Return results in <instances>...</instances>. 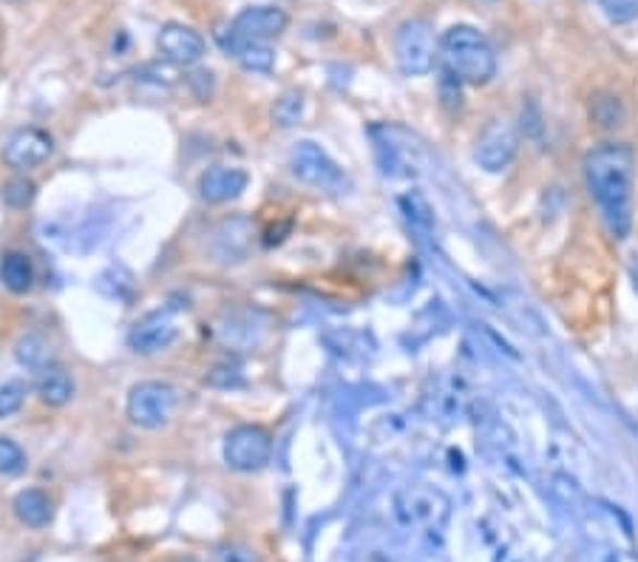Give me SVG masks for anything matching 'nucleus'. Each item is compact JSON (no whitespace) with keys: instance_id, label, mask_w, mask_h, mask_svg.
<instances>
[{"instance_id":"nucleus-22","label":"nucleus","mask_w":638,"mask_h":562,"mask_svg":"<svg viewBox=\"0 0 638 562\" xmlns=\"http://www.w3.org/2000/svg\"><path fill=\"white\" fill-rule=\"evenodd\" d=\"M35 196H37V185L32 180H26V176H17V180L3 185V203H7L9 208H15V210L29 208V205L35 203Z\"/></svg>"},{"instance_id":"nucleus-4","label":"nucleus","mask_w":638,"mask_h":562,"mask_svg":"<svg viewBox=\"0 0 638 562\" xmlns=\"http://www.w3.org/2000/svg\"><path fill=\"white\" fill-rule=\"evenodd\" d=\"M173 410H176V390L171 383L162 381H139L137 387H131L128 401H125L131 424L148 429V432H157V429L168 426V420L173 418Z\"/></svg>"},{"instance_id":"nucleus-27","label":"nucleus","mask_w":638,"mask_h":562,"mask_svg":"<svg viewBox=\"0 0 638 562\" xmlns=\"http://www.w3.org/2000/svg\"><path fill=\"white\" fill-rule=\"evenodd\" d=\"M210 387H242V378L236 375V369H213V372L205 378Z\"/></svg>"},{"instance_id":"nucleus-20","label":"nucleus","mask_w":638,"mask_h":562,"mask_svg":"<svg viewBox=\"0 0 638 562\" xmlns=\"http://www.w3.org/2000/svg\"><path fill=\"white\" fill-rule=\"evenodd\" d=\"M304 117V94L302 91H284L273 106V123L279 129H293L302 123Z\"/></svg>"},{"instance_id":"nucleus-1","label":"nucleus","mask_w":638,"mask_h":562,"mask_svg":"<svg viewBox=\"0 0 638 562\" xmlns=\"http://www.w3.org/2000/svg\"><path fill=\"white\" fill-rule=\"evenodd\" d=\"M585 180L590 196L602 210L608 231L624 239L633 228V185H636V154L630 145H599L585 157Z\"/></svg>"},{"instance_id":"nucleus-5","label":"nucleus","mask_w":638,"mask_h":562,"mask_svg":"<svg viewBox=\"0 0 638 562\" xmlns=\"http://www.w3.org/2000/svg\"><path fill=\"white\" fill-rule=\"evenodd\" d=\"M222 454L224 463L233 472H244V475L261 472L270 463V457H273V438H270L265 426L242 424L228 432Z\"/></svg>"},{"instance_id":"nucleus-25","label":"nucleus","mask_w":638,"mask_h":562,"mask_svg":"<svg viewBox=\"0 0 638 562\" xmlns=\"http://www.w3.org/2000/svg\"><path fill=\"white\" fill-rule=\"evenodd\" d=\"M26 401V387L21 381H9L0 387V418H9V415H15L17 410Z\"/></svg>"},{"instance_id":"nucleus-13","label":"nucleus","mask_w":638,"mask_h":562,"mask_svg":"<svg viewBox=\"0 0 638 562\" xmlns=\"http://www.w3.org/2000/svg\"><path fill=\"white\" fill-rule=\"evenodd\" d=\"M375 137V151H378L380 171L387 176H412L417 173V154H420V145H401L395 143V131L392 125H378L372 129Z\"/></svg>"},{"instance_id":"nucleus-16","label":"nucleus","mask_w":638,"mask_h":562,"mask_svg":"<svg viewBox=\"0 0 638 562\" xmlns=\"http://www.w3.org/2000/svg\"><path fill=\"white\" fill-rule=\"evenodd\" d=\"M12 509H15V517L26 528H46L51 517H54V505H51L49 494H44L40 489L17 491L15 500H12Z\"/></svg>"},{"instance_id":"nucleus-30","label":"nucleus","mask_w":638,"mask_h":562,"mask_svg":"<svg viewBox=\"0 0 638 562\" xmlns=\"http://www.w3.org/2000/svg\"><path fill=\"white\" fill-rule=\"evenodd\" d=\"M486 3H494V0H486Z\"/></svg>"},{"instance_id":"nucleus-15","label":"nucleus","mask_w":638,"mask_h":562,"mask_svg":"<svg viewBox=\"0 0 638 562\" xmlns=\"http://www.w3.org/2000/svg\"><path fill=\"white\" fill-rule=\"evenodd\" d=\"M219 44L228 51L230 58H236L238 63L247 69V72L267 74L273 72L275 65V51L267 44H253V40H244L242 35H236L233 29L219 32Z\"/></svg>"},{"instance_id":"nucleus-28","label":"nucleus","mask_w":638,"mask_h":562,"mask_svg":"<svg viewBox=\"0 0 638 562\" xmlns=\"http://www.w3.org/2000/svg\"><path fill=\"white\" fill-rule=\"evenodd\" d=\"M633 281H636V290H638V261L633 265Z\"/></svg>"},{"instance_id":"nucleus-23","label":"nucleus","mask_w":638,"mask_h":562,"mask_svg":"<svg viewBox=\"0 0 638 562\" xmlns=\"http://www.w3.org/2000/svg\"><path fill=\"white\" fill-rule=\"evenodd\" d=\"M46 358H49V350H46L44 341L35 339V335H29V339H23L21 344H17V361L26 364V367L44 369Z\"/></svg>"},{"instance_id":"nucleus-26","label":"nucleus","mask_w":638,"mask_h":562,"mask_svg":"<svg viewBox=\"0 0 638 562\" xmlns=\"http://www.w3.org/2000/svg\"><path fill=\"white\" fill-rule=\"evenodd\" d=\"M216 562H259V554L247 546H222L216 551Z\"/></svg>"},{"instance_id":"nucleus-21","label":"nucleus","mask_w":638,"mask_h":562,"mask_svg":"<svg viewBox=\"0 0 638 562\" xmlns=\"http://www.w3.org/2000/svg\"><path fill=\"white\" fill-rule=\"evenodd\" d=\"M26 472V452L12 438L0 435V477H17Z\"/></svg>"},{"instance_id":"nucleus-7","label":"nucleus","mask_w":638,"mask_h":562,"mask_svg":"<svg viewBox=\"0 0 638 562\" xmlns=\"http://www.w3.org/2000/svg\"><path fill=\"white\" fill-rule=\"evenodd\" d=\"M519 151V134L511 123L494 120L482 129V134L474 143V162L486 173H500L514 162Z\"/></svg>"},{"instance_id":"nucleus-19","label":"nucleus","mask_w":638,"mask_h":562,"mask_svg":"<svg viewBox=\"0 0 638 562\" xmlns=\"http://www.w3.org/2000/svg\"><path fill=\"white\" fill-rule=\"evenodd\" d=\"M590 120H593L596 129L602 131H616L627 123V109L618 94L613 91H599L593 94L590 100Z\"/></svg>"},{"instance_id":"nucleus-9","label":"nucleus","mask_w":638,"mask_h":562,"mask_svg":"<svg viewBox=\"0 0 638 562\" xmlns=\"http://www.w3.org/2000/svg\"><path fill=\"white\" fill-rule=\"evenodd\" d=\"M180 339V327L171 310H154L143 316L128 332V346L139 355H157Z\"/></svg>"},{"instance_id":"nucleus-17","label":"nucleus","mask_w":638,"mask_h":562,"mask_svg":"<svg viewBox=\"0 0 638 562\" xmlns=\"http://www.w3.org/2000/svg\"><path fill=\"white\" fill-rule=\"evenodd\" d=\"M37 395H40V401L49 406H65L74 398L72 375L65 372L63 367L46 364V367L37 372Z\"/></svg>"},{"instance_id":"nucleus-2","label":"nucleus","mask_w":638,"mask_h":562,"mask_svg":"<svg viewBox=\"0 0 638 562\" xmlns=\"http://www.w3.org/2000/svg\"><path fill=\"white\" fill-rule=\"evenodd\" d=\"M440 60L445 74L468 86H486L496 74V49L474 26H452L440 37Z\"/></svg>"},{"instance_id":"nucleus-8","label":"nucleus","mask_w":638,"mask_h":562,"mask_svg":"<svg viewBox=\"0 0 638 562\" xmlns=\"http://www.w3.org/2000/svg\"><path fill=\"white\" fill-rule=\"evenodd\" d=\"M54 154V139L49 131L44 129H21L3 145V162L15 171H35V168L46 166Z\"/></svg>"},{"instance_id":"nucleus-29","label":"nucleus","mask_w":638,"mask_h":562,"mask_svg":"<svg viewBox=\"0 0 638 562\" xmlns=\"http://www.w3.org/2000/svg\"><path fill=\"white\" fill-rule=\"evenodd\" d=\"M12 3H23V0H12Z\"/></svg>"},{"instance_id":"nucleus-3","label":"nucleus","mask_w":638,"mask_h":562,"mask_svg":"<svg viewBox=\"0 0 638 562\" xmlns=\"http://www.w3.org/2000/svg\"><path fill=\"white\" fill-rule=\"evenodd\" d=\"M440 54V44L434 40V29L424 17L406 21L395 35V58L403 74L409 77H424L434 69V60Z\"/></svg>"},{"instance_id":"nucleus-14","label":"nucleus","mask_w":638,"mask_h":562,"mask_svg":"<svg viewBox=\"0 0 638 562\" xmlns=\"http://www.w3.org/2000/svg\"><path fill=\"white\" fill-rule=\"evenodd\" d=\"M247 185H250V176L244 168L213 166L199 176V196L208 205L236 203L238 196L247 191Z\"/></svg>"},{"instance_id":"nucleus-10","label":"nucleus","mask_w":638,"mask_h":562,"mask_svg":"<svg viewBox=\"0 0 638 562\" xmlns=\"http://www.w3.org/2000/svg\"><path fill=\"white\" fill-rule=\"evenodd\" d=\"M287 12L279 7H270V3H261V7H247L242 9L233 21V32L242 35L244 40H253V44H267V40H275L287 32Z\"/></svg>"},{"instance_id":"nucleus-18","label":"nucleus","mask_w":638,"mask_h":562,"mask_svg":"<svg viewBox=\"0 0 638 562\" xmlns=\"http://www.w3.org/2000/svg\"><path fill=\"white\" fill-rule=\"evenodd\" d=\"M0 284L9 290V293H29L32 284H35V265L26 253H7L3 259H0Z\"/></svg>"},{"instance_id":"nucleus-12","label":"nucleus","mask_w":638,"mask_h":562,"mask_svg":"<svg viewBox=\"0 0 638 562\" xmlns=\"http://www.w3.org/2000/svg\"><path fill=\"white\" fill-rule=\"evenodd\" d=\"M397 509H401L406 523H417V526H440L445 520V514H449V500H445L438 489L415 486V489L401 491Z\"/></svg>"},{"instance_id":"nucleus-6","label":"nucleus","mask_w":638,"mask_h":562,"mask_svg":"<svg viewBox=\"0 0 638 562\" xmlns=\"http://www.w3.org/2000/svg\"><path fill=\"white\" fill-rule=\"evenodd\" d=\"M290 171L295 180L318 191H341L346 185L344 171L338 168L335 159L312 139H304L290 151Z\"/></svg>"},{"instance_id":"nucleus-11","label":"nucleus","mask_w":638,"mask_h":562,"mask_svg":"<svg viewBox=\"0 0 638 562\" xmlns=\"http://www.w3.org/2000/svg\"><path fill=\"white\" fill-rule=\"evenodd\" d=\"M157 49L168 63L194 65L205 58V37L185 23H168L159 32Z\"/></svg>"},{"instance_id":"nucleus-24","label":"nucleus","mask_w":638,"mask_h":562,"mask_svg":"<svg viewBox=\"0 0 638 562\" xmlns=\"http://www.w3.org/2000/svg\"><path fill=\"white\" fill-rule=\"evenodd\" d=\"M610 23H633L638 17V0H599Z\"/></svg>"}]
</instances>
